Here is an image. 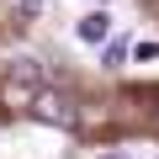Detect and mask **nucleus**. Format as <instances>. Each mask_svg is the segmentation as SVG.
<instances>
[{"label":"nucleus","mask_w":159,"mask_h":159,"mask_svg":"<svg viewBox=\"0 0 159 159\" xmlns=\"http://www.w3.org/2000/svg\"><path fill=\"white\" fill-rule=\"evenodd\" d=\"M32 117L48 122V127H74V122H80V106H74L64 90H43V96L32 101Z\"/></svg>","instance_id":"nucleus-1"},{"label":"nucleus","mask_w":159,"mask_h":159,"mask_svg":"<svg viewBox=\"0 0 159 159\" xmlns=\"http://www.w3.org/2000/svg\"><path fill=\"white\" fill-rule=\"evenodd\" d=\"M74 32H80V43H106L111 37V16L106 11H85V16L74 21Z\"/></svg>","instance_id":"nucleus-2"},{"label":"nucleus","mask_w":159,"mask_h":159,"mask_svg":"<svg viewBox=\"0 0 159 159\" xmlns=\"http://www.w3.org/2000/svg\"><path fill=\"white\" fill-rule=\"evenodd\" d=\"M127 53H133L127 43H106V69H122V64H127Z\"/></svg>","instance_id":"nucleus-3"},{"label":"nucleus","mask_w":159,"mask_h":159,"mask_svg":"<svg viewBox=\"0 0 159 159\" xmlns=\"http://www.w3.org/2000/svg\"><path fill=\"white\" fill-rule=\"evenodd\" d=\"M21 11H27V16H37V11H43V0H21Z\"/></svg>","instance_id":"nucleus-4"},{"label":"nucleus","mask_w":159,"mask_h":159,"mask_svg":"<svg viewBox=\"0 0 159 159\" xmlns=\"http://www.w3.org/2000/svg\"><path fill=\"white\" fill-rule=\"evenodd\" d=\"M101 159H127V154H101Z\"/></svg>","instance_id":"nucleus-5"}]
</instances>
